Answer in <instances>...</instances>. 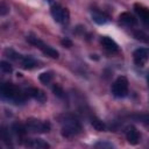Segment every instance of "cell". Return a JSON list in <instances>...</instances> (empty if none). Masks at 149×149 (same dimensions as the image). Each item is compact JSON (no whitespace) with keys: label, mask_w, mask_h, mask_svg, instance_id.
<instances>
[{"label":"cell","mask_w":149,"mask_h":149,"mask_svg":"<svg viewBox=\"0 0 149 149\" xmlns=\"http://www.w3.org/2000/svg\"><path fill=\"white\" fill-rule=\"evenodd\" d=\"M148 56H149V51L147 48H139L133 54L134 63L137 66H144V64L148 61Z\"/></svg>","instance_id":"ba28073f"},{"label":"cell","mask_w":149,"mask_h":149,"mask_svg":"<svg viewBox=\"0 0 149 149\" xmlns=\"http://www.w3.org/2000/svg\"><path fill=\"white\" fill-rule=\"evenodd\" d=\"M92 19H93V21H94L95 23H98V24H105V23L108 21V16H107L106 14L99 12V10H94V12L92 13Z\"/></svg>","instance_id":"9a60e30c"},{"label":"cell","mask_w":149,"mask_h":149,"mask_svg":"<svg viewBox=\"0 0 149 149\" xmlns=\"http://www.w3.org/2000/svg\"><path fill=\"white\" fill-rule=\"evenodd\" d=\"M5 54H6V56H7L8 58H10V59H13V61L20 63L23 69H27V70H28V69H34V68L38 66V63H37L33 57H30V56L20 55V54L15 52V51L12 50V49H7V50L5 51Z\"/></svg>","instance_id":"3957f363"},{"label":"cell","mask_w":149,"mask_h":149,"mask_svg":"<svg viewBox=\"0 0 149 149\" xmlns=\"http://www.w3.org/2000/svg\"><path fill=\"white\" fill-rule=\"evenodd\" d=\"M62 44H63V45H66V47H71V45H72V42H71L70 40H63V41H62Z\"/></svg>","instance_id":"cb8c5ba5"},{"label":"cell","mask_w":149,"mask_h":149,"mask_svg":"<svg viewBox=\"0 0 149 149\" xmlns=\"http://www.w3.org/2000/svg\"><path fill=\"white\" fill-rule=\"evenodd\" d=\"M12 130H13V133H14L19 139L23 137V136L28 133L27 129H26V126H23V125H21V123H14L13 127H12Z\"/></svg>","instance_id":"2e32d148"},{"label":"cell","mask_w":149,"mask_h":149,"mask_svg":"<svg viewBox=\"0 0 149 149\" xmlns=\"http://www.w3.org/2000/svg\"><path fill=\"white\" fill-rule=\"evenodd\" d=\"M38 78H40V81L42 84L47 85V84H50L51 83V80H52V73L51 72H43V73L40 74Z\"/></svg>","instance_id":"d6986e66"},{"label":"cell","mask_w":149,"mask_h":149,"mask_svg":"<svg viewBox=\"0 0 149 149\" xmlns=\"http://www.w3.org/2000/svg\"><path fill=\"white\" fill-rule=\"evenodd\" d=\"M0 140L6 142V143H9L10 142V135H9V130L3 127V126H0Z\"/></svg>","instance_id":"ac0fdd59"},{"label":"cell","mask_w":149,"mask_h":149,"mask_svg":"<svg viewBox=\"0 0 149 149\" xmlns=\"http://www.w3.org/2000/svg\"><path fill=\"white\" fill-rule=\"evenodd\" d=\"M126 139H127L128 143L135 146V144H137V143L140 142V140H141V134L139 133V130H137L134 126H129V127H127V129H126Z\"/></svg>","instance_id":"9c48e42d"},{"label":"cell","mask_w":149,"mask_h":149,"mask_svg":"<svg viewBox=\"0 0 149 149\" xmlns=\"http://www.w3.org/2000/svg\"><path fill=\"white\" fill-rule=\"evenodd\" d=\"M26 95L27 97H31V98L36 99L37 101H40V102H43V101L47 100V97H45L44 92L38 90V88H35V87H31V88L27 90L26 91Z\"/></svg>","instance_id":"8fae6325"},{"label":"cell","mask_w":149,"mask_h":149,"mask_svg":"<svg viewBox=\"0 0 149 149\" xmlns=\"http://www.w3.org/2000/svg\"><path fill=\"white\" fill-rule=\"evenodd\" d=\"M0 97L14 104H21L27 99L26 92L9 81H0Z\"/></svg>","instance_id":"6da1fadb"},{"label":"cell","mask_w":149,"mask_h":149,"mask_svg":"<svg viewBox=\"0 0 149 149\" xmlns=\"http://www.w3.org/2000/svg\"><path fill=\"white\" fill-rule=\"evenodd\" d=\"M52 91H54L55 94H57L58 97H63V90H62V87H61L59 85H55V86L52 87Z\"/></svg>","instance_id":"7402d4cb"},{"label":"cell","mask_w":149,"mask_h":149,"mask_svg":"<svg viewBox=\"0 0 149 149\" xmlns=\"http://www.w3.org/2000/svg\"><path fill=\"white\" fill-rule=\"evenodd\" d=\"M101 45H102L104 49H105L107 52H109V54H115V52L119 51V47H118V44L115 43V41L112 40V38L108 37V36H102V37H101Z\"/></svg>","instance_id":"30bf717a"},{"label":"cell","mask_w":149,"mask_h":149,"mask_svg":"<svg viewBox=\"0 0 149 149\" xmlns=\"http://www.w3.org/2000/svg\"><path fill=\"white\" fill-rule=\"evenodd\" d=\"M27 147H30V148H37V149H44V148H50V144L47 143L45 141L41 140V139H34V140H30L26 143Z\"/></svg>","instance_id":"4fadbf2b"},{"label":"cell","mask_w":149,"mask_h":149,"mask_svg":"<svg viewBox=\"0 0 149 149\" xmlns=\"http://www.w3.org/2000/svg\"><path fill=\"white\" fill-rule=\"evenodd\" d=\"M0 71L5 72V73H10L13 71V68L12 65L6 62V61H0Z\"/></svg>","instance_id":"ffe728a7"},{"label":"cell","mask_w":149,"mask_h":149,"mask_svg":"<svg viewBox=\"0 0 149 149\" xmlns=\"http://www.w3.org/2000/svg\"><path fill=\"white\" fill-rule=\"evenodd\" d=\"M134 9L137 13V15L140 16V19L144 23H147L148 20H149V10H148V8L144 7V6H142V5H140V3H135L134 5Z\"/></svg>","instance_id":"7c38bea8"},{"label":"cell","mask_w":149,"mask_h":149,"mask_svg":"<svg viewBox=\"0 0 149 149\" xmlns=\"http://www.w3.org/2000/svg\"><path fill=\"white\" fill-rule=\"evenodd\" d=\"M119 19H120V21L122 23H125L127 26H135L137 23V20L135 19V16L132 15L130 13H128V12H125V13L120 14V17Z\"/></svg>","instance_id":"5bb4252c"},{"label":"cell","mask_w":149,"mask_h":149,"mask_svg":"<svg viewBox=\"0 0 149 149\" xmlns=\"http://www.w3.org/2000/svg\"><path fill=\"white\" fill-rule=\"evenodd\" d=\"M27 41L30 43V44H33V45H35L36 48H38L44 55H47V56H49V57H51V58H58V51L56 50V49H54V48H51V47H49V45H47L45 43H43L41 40H38L37 37H34V36H28L27 37Z\"/></svg>","instance_id":"8992f818"},{"label":"cell","mask_w":149,"mask_h":149,"mask_svg":"<svg viewBox=\"0 0 149 149\" xmlns=\"http://www.w3.org/2000/svg\"><path fill=\"white\" fill-rule=\"evenodd\" d=\"M91 125L93 126V128L98 132H104L106 129V125L98 118H92L91 119Z\"/></svg>","instance_id":"e0dca14e"},{"label":"cell","mask_w":149,"mask_h":149,"mask_svg":"<svg viewBox=\"0 0 149 149\" xmlns=\"http://www.w3.org/2000/svg\"><path fill=\"white\" fill-rule=\"evenodd\" d=\"M26 129L29 133H48L50 130V123L36 119H29L26 123Z\"/></svg>","instance_id":"52a82bcc"},{"label":"cell","mask_w":149,"mask_h":149,"mask_svg":"<svg viewBox=\"0 0 149 149\" xmlns=\"http://www.w3.org/2000/svg\"><path fill=\"white\" fill-rule=\"evenodd\" d=\"M128 79L125 77V76H120L118 77L114 83L112 84V87H111V91H112V94L116 98H123L127 95L128 93Z\"/></svg>","instance_id":"277c9868"},{"label":"cell","mask_w":149,"mask_h":149,"mask_svg":"<svg viewBox=\"0 0 149 149\" xmlns=\"http://www.w3.org/2000/svg\"><path fill=\"white\" fill-rule=\"evenodd\" d=\"M94 147L95 148H113V144L112 143H106V142H99V143H95Z\"/></svg>","instance_id":"603a6c76"},{"label":"cell","mask_w":149,"mask_h":149,"mask_svg":"<svg viewBox=\"0 0 149 149\" xmlns=\"http://www.w3.org/2000/svg\"><path fill=\"white\" fill-rule=\"evenodd\" d=\"M80 132H81V125L76 118L71 115L64 118V120L62 121V135L65 139H72L76 135H78Z\"/></svg>","instance_id":"7a4b0ae2"},{"label":"cell","mask_w":149,"mask_h":149,"mask_svg":"<svg viewBox=\"0 0 149 149\" xmlns=\"http://www.w3.org/2000/svg\"><path fill=\"white\" fill-rule=\"evenodd\" d=\"M50 13L51 16L54 17V20L61 24H68L70 21V13L66 8L62 7L61 5H52L50 8Z\"/></svg>","instance_id":"5b68a950"},{"label":"cell","mask_w":149,"mask_h":149,"mask_svg":"<svg viewBox=\"0 0 149 149\" xmlns=\"http://www.w3.org/2000/svg\"><path fill=\"white\" fill-rule=\"evenodd\" d=\"M9 13V5L6 1H0V15H7Z\"/></svg>","instance_id":"44dd1931"}]
</instances>
